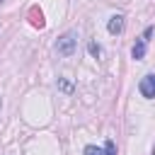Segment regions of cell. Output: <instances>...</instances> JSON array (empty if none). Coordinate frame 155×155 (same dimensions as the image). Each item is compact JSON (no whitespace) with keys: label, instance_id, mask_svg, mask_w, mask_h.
Wrapping results in <instances>:
<instances>
[{"label":"cell","instance_id":"obj_9","mask_svg":"<svg viewBox=\"0 0 155 155\" xmlns=\"http://www.w3.org/2000/svg\"><path fill=\"white\" fill-rule=\"evenodd\" d=\"M0 107H2V99H0Z\"/></svg>","mask_w":155,"mask_h":155},{"label":"cell","instance_id":"obj_8","mask_svg":"<svg viewBox=\"0 0 155 155\" xmlns=\"http://www.w3.org/2000/svg\"><path fill=\"white\" fill-rule=\"evenodd\" d=\"M104 153H107V155H116V145H114V140H107V143H104Z\"/></svg>","mask_w":155,"mask_h":155},{"label":"cell","instance_id":"obj_5","mask_svg":"<svg viewBox=\"0 0 155 155\" xmlns=\"http://www.w3.org/2000/svg\"><path fill=\"white\" fill-rule=\"evenodd\" d=\"M56 85H58V90H61L63 94H73V82H70L68 78H58Z\"/></svg>","mask_w":155,"mask_h":155},{"label":"cell","instance_id":"obj_6","mask_svg":"<svg viewBox=\"0 0 155 155\" xmlns=\"http://www.w3.org/2000/svg\"><path fill=\"white\" fill-rule=\"evenodd\" d=\"M87 51H90V56H94V58L102 56V46H99L97 41H87Z\"/></svg>","mask_w":155,"mask_h":155},{"label":"cell","instance_id":"obj_2","mask_svg":"<svg viewBox=\"0 0 155 155\" xmlns=\"http://www.w3.org/2000/svg\"><path fill=\"white\" fill-rule=\"evenodd\" d=\"M153 31H155V27L150 24V27H145V31L136 39V44H133V48H131V56H133L136 61H143V58H145V48H148V41H150V36H153Z\"/></svg>","mask_w":155,"mask_h":155},{"label":"cell","instance_id":"obj_1","mask_svg":"<svg viewBox=\"0 0 155 155\" xmlns=\"http://www.w3.org/2000/svg\"><path fill=\"white\" fill-rule=\"evenodd\" d=\"M75 48H78V34L75 31H65L63 36H58V41H56V53L58 56L70 58L75 53Z\"/></svg>","mask_w":155,"mask_h":155},{"label":"cell","instance_id":"obj_4","mask_svg":"<svg viewBox=\"0 0 155 155\" xmlns=\"http://www.w3.org/2000/svg\"><path fill=\"white\" fill-rule=\"evenodd\" d=\"M124 19H126V17H124L121 12L111 15V17H109V22H107V31H109V34H114V36H116V34H121V31H124Z\"/></svg>","mask_w":155,"mask_h":155},{"label":"cell","instance_id":"obj_3","mask_svg":"<svg viewBox=\"0 0 155 155\" xmlns=\"http://www.w3.org/2000/svg\"><path fill=\"white\" fill-rule=\"evenodd\" d=\"M138 92L145 97V99H155V73H148L140 78L138 82Z\"/></svg>","mask_w":155,"mask_h":155},{"label":"cell","instance_id":"obj_7","mask_svg":"<svg viewBox=\"0 0 155 155\" xmlns=\"http://www.w3.org/2000/svg\"><path fill=\"white\" fill-rule=\"evenodd\" d=\"M82 155H107V153H104V148H99V145H85Z\"/></svg>","mask_w":155,"mask_h":155}]
</instances>
